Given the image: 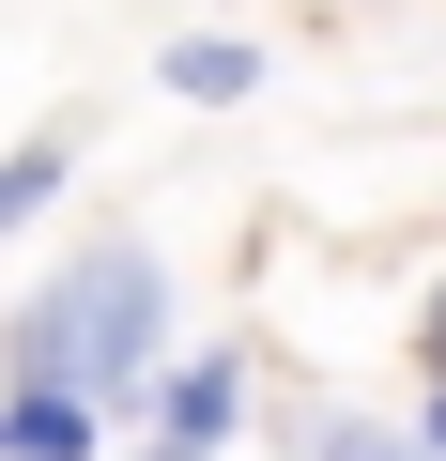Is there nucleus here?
Returning <instances> with one entry per match:
<instances>
[{
	"label": "nucleus",
	"mask_w": 446,
	"mask_h": 461,
	"mask_svg": "<svg viewBox=\"0 0 446 461\" xmlns=\"http://www.w3.org/2000/svg\"><path fill=\"white\" fill-rule=\"evenodd\" d=\"M154 308H169V277H154L139 247H93V262H62V277L16 308V384H32V400H108V384H139V354H154Z\"/></svg>",
	"instance_id": "1"
},
{
	"label": "nucleus",
	"mask_w": 446,
	"mask_h": 461,
	"mask_svg": "<svg viewBox=\"0 0 446 461\" xmlns=\"http://www.w3.org/2000/svg\"><path fill=\"white\" fill-rule=\"evenodd\" d=\"M154 415H169V446H215V430L247 415V369H232V354H200V369H169V384H154Z\"/></svg>",
	"instance_id": "2"
},
{
	"label": "nucleus",
	"mask_w": 446,
	"mask_h": 461,
	"mask_svg": "<svg viewBox=\"0 0 446 461\" xmlns=\"http://www.w3.org/2000/svg\"><path fill=\"white\" fill-rule=\"evenodd\" d=\"M0 446H16V461H93V400H32V384H16Z\"/></svg>",
	"instance_id": "3"
},
{
	"label": "nucleus",
	"mask_w": 446,
	"mask_h": 461,
	"mask_svg": "<svg viewBox=\"0 0 446 461\" xmlns=\"http://www.w3.org/2000/svg\"><path fill=\"white\" fill-rule=\"evenodd\" d=\"M247 77H262V62H247V47H232V32H215V47H200V32H185V47H169V93H200V108H232V93H247Z\"/></svg>",
	"instance_id": "4"
},
{
	"label": "nucleus",
	"mask_w": 446,
	"mask_h": 461,
	"mask_svg": "<svg viewBox=\"0 0 446 461\" xmlns=\"http://www.w3.org/2000/svg\"><path fill=\"white\" fill-rule=\"evenodd\" d=\"M47 185H62V154H0V230H16V215H32Z\"/></svg>",
	"instance_id": "5"
},
{
	"label": "nucleus",
	"mask_w": 446,
	"mask_h": 461,
	"mask_svg": "<svg viewBox=\"0 0 446 461\" xmlns=\"http://www.w3.org/2000/svg\"><path fill=\"white\" fill-rule=\"evenodd\" d=\"M323 461H431V446H400V430H323Z\"/></svg>",
	"instance_id": "6"
},
{
	"label": "nucleus",
	"mask_w": 446,
	"mask_h": 461,
	"mask_svg": "<svg viewBox=\"0 0 446 461\" xmlns=\"http://www.w3.org/2000/svg\"><path fill=\"white\" fill-rule=\"evenodd\" d=\"M431 461H446V369H431Z\"/></svg>",
	"instance_id": "7"
},
{
	"label": "nucleus",
	"mask_w": 446,
	"mask_h": 461,
	"mask_svg": "<svg viewBox=\"0 0 446 461\" xmlns=\"http://www.w3.org/2000/svg\"><path fill=\"white\" fill-rule=\"evenodd\" d=\"M431 369H446V293H431Z\"/></svg>",
	"instance_id": "8"
},
{
	"label": "nucleus",
	"mask_w": 446,
	"mask_h": 461,
	"mask_svg": "<svg viewBox=\"0 0 446 461\" xmlns=\"http://www.w3.org/2000/svg\"><path fill=\"white\" fill-rule=\"evenodd\" d=\"M154 461H215V446H154Z\"/></svg>",
	"instance_id": "9"
}]
</instances>
